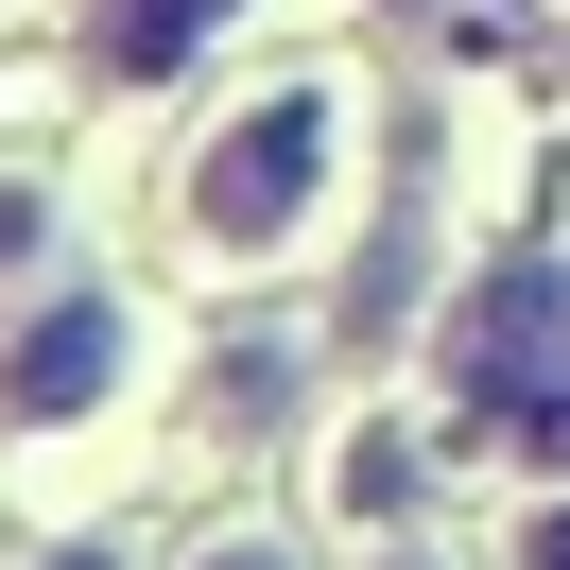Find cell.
<instances>
[{
  "label": "cell",
  "mask_w": 570,
  "mask_h": 570,
  "mask_svg": "<svg viewBox=\"0 0 570 570\" xmlns=\"http://www.w3.org/2000/svg\"><path fill=\"white\" fill-rule=\"evenodd\" d=\"M328 156H346V105H328V87H277L259 121H225V139L190 156V225H208L225 259L294 243V225H312V190H328Z\"/></svg>",
  "instance_id": "cell-1"
},
{
  "label": "cell",
  "mask_w": 570,
  "mask_h": 570,
  "mask_svg": "<svg viewBox=\"0 0 570 570\" xmlns=\"http://www.w3.org/2000/svg\"><path fill=\"white\" fill-rule=\"evenodd\" d=\"M450 381H466V415H484V432L570 450V294H553V277H519V294H501V312L450 346Z\"/></svg>",
  "instance_id": "cell-2"
},
{
  "label": "cell",
  "mask_w": 570,
  "mask_h": 570,
  "mask_svg": "<svg viewBox=\"0 0 570 570\" xmlns=\"http://www.w3.org/2000/svg\"><path fill=\"white\" fill-rule=\"evenodd\" d=\"M105 363H121V312H105V294H52V312L0 346V415H18V432L87 415V397H105Z\"/></svg>",
  "instance_id": "cell-3"
},
{
  "label": "cell",
  "mask_w": 570,
  "mask_h": 570,
  "mask_svg": "<svg viewBox=\"0 0 570 570\" xmlns=\"http://www.w3.org/2000/svg\"><path fill=\"white\" fill-rule=\"evenodd\" d=\"M225 18H243V0H105V70H121V87H156L190 36H225Z\"/></svg>",
  "instance_id": "cell-4"
},
{
  "label": "cell",
  "mask_w": 570,
  "mask_h": 570,
  "mask_svg": "<svg viewBox=\"0 0 570 570\" xmlns=\"http://www.w3.org/2000/svg\"><path fill=\"white\" fill-rule=\"evenodd\" d=\"M519 570H570V501H553V519H535V535H519Z\"/></svg>",
  "instance_id": "cell-5"
},
{
  "label": "cell",
  "mask_w": 570,
  "mask_h": 570,
  "mask_svg": "<svg viewBox=\"0 0 570 570\" xmlns=\"http://www.w3.org/2000/svg\"><path fill=\"white\" fill-rule=\"evenodd\" d=\"M0 259H36V208H18V190H0Z\"/></svg>",
  "instance_id": "cell-6"
},
{
  "label": "cell",
  "mask_w": 570,
  "mask_h": 570,
  "mask_svg": "<svg viewBox=\"0 0 570 570\" xmlns=\"http://www.w3.org/2000/svg\"><path fill=\"white\" fill-rule=\"evenodd\" d=\"M52 570H121V553H52Z\"/></svg>",
  "instance_id": "cell-7"
},
{
  "label": "cell",
  "mask_w": 570,
  "mask_h": 570,
  "mask_svg": "<svg viewBox=\"0 0 570 570\" xmlns=\"http://www.w3.org/2000/svg\"><path fill=\"white\" fill-rule=\"evenodd\" d=\"M208 570H277V553H208Z\"/></svg>",
  "instance_id": "cell-8"
}]
</instances>
